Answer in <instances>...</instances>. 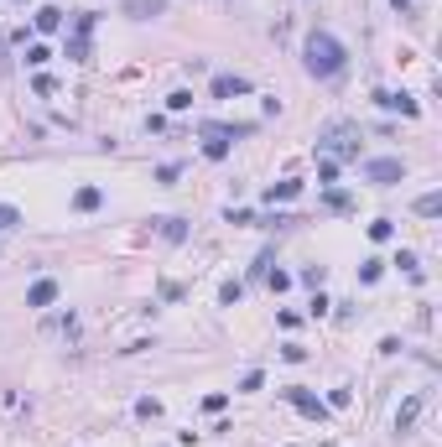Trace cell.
<instances>
[{
  "mask_svg": "<svg viewBox=\"0 0 442 447\" xmlns=\"http://www.w3.org/2000/svg\"><path fill=\"white\" fill-rule=\"evenodd\" d=\"M302 68L312 73V78H339L343 68H349V47L339 42L333 32H307V42H302Z\"/></svg>",
  "mask_w": 442,
  "mask_h": 447,
  "instance_id": "6da1fadb",
  "label": "cell"
},
{
  "mask_svg": "<svg viewBox=\"0 0 442 447\" xmlns=\"http://www.w3.org/2000/svg\"><path fill=\"white\" fill-rule=\"evenodd\" d=\"M317 156H328V162H359V125L333 120L328 130H317Z\"/></svg>",
  "mask_w": 442,
  "mask_h": 447,
  "instance_id": "7a4b0ae2",
  "label": "cell"
},
{
  "mask_svg": "<svg viewBox=\"0 0 442 447\" xmlns=\"http://www.w3.org/2000/svg\"><path fill=\"white\" fill-rule=\"evenodd\" d=\"M255 136V125H203V156L208 162H224L229 156V141Z\"/></svg>",
  "mask_w": 442,
  "mask_h": 447,
  "instance_id": "3957f363",
  "label": "cell"
},
{
  "mask_svg": "<svg viewBox=\"0 0 442 447\" xmlns=\"http://www.w3.org/2000/svg\"><path fill=\"white\" fill-rule=\"evenodd\" d=\"M359 172L374 188H396V182H406V162L400 156H370V162H359Z\"/></svg>",
  "mask_w": 442,
  "mask_h": 447,
  "instance_id": "277c9868",
  "label": "cell"
},
{
  "mask_svg": "<svg viewBox=\"0 0 442 447\" xmlns=\"http://www.w3.org/2000/svg\"><path fill=\"white\" fill-rule=\"evenodd\" d=\"M281 396H286L291 406H297L302 416H312V422H328V416H333V411H328V401H323V396H312L307 385H286Z\"/></svg>",
  "mask_w": 442,
  "mask_h": 447,
  "instance_id": "5b68a950",
  "label": "cell"
},
{
  "mask_svg": "<svg viewBox=\"0 0 442 447\" xmlns=\"http://www.w3.org/2000/svg\"><path fill=\"white\" fill-rule=\"evenodd\" d=\"M374 104L380 110H391V115H406V120H417L422 115V104L406 94V89H374Z\"/></svg>",
  "mask_w": 442,
  "mask_h": 447,
  "instance_id": "8992f818",
  "label": "cell"
},
{
  "mask_svg": "<svg viewBox=\"0 0 442 447\" xmlns=\"http://www.w3.org/2000/svg\"><path fill=\"white\" fill-rule=\"evenodd\" d=\"M234 94H250V78L245 73H213V99H234Z\"/></svg>",
  "mask_w": 442,
  "mask_h": 447,
  "instance_id": "52a82bcc",
  "label": "cell"
},
{
  "mask_svg": "<svg viewBox=\"0 0 442 447\" xmlns=\"http://www.w3.org/2000/svg\"><path fill=\"white\" fill-rule=\"evenodd\" d=\"M58 292H63V286L52 281V276H42V281H32V292H26V307L42 312V307H52V302H58Z\"/></svg>",
  "mask_w": 442,
  "mask_h": 447,
  "instance_id": "ba28073f",
  "label": "cell"
},
{
  "mask_svg": "<svg viewBox=\"0 0 442 447\" xmlns=\"http://www.w3.org/2000/svg\"><path fill=\"white\" fill-rule=\"evenodd\" d=\"M125 11L130 21H156V16H167V0H125Z\"/></svg>",
  "mask_w": 442,
  "mask_h": 447,
  "instance_id": "9c48e42d",
  "label": "cell"
},
{
  "mask_svg": "<svg viewBox=\"0 0 442 447\" xmlns=\"http://www.w3.org/2000/svg\"><path fill=\"white\" fill-rule=\"evenodd\" d=\"M422 406H427V396H406V401H400V411H396V432H411V427H417Z\"/></svg>",
  "mask_w": 442,
  "mask_h": 447,
  "instance_id": "30bf717a",
  "label": "cell"
},
{
  "mask_svg": "<svg viewBox=\"0 0 442 447\" xmlns=\"http://www.w3.org/2000/svg\"><path fill=\"white\" fill-rule=\"evenodd\" d=\"M151 224H156V234H162L167 245H182L187 240V219H172L167 214V219H151Z\"/></svg>",
  "mask_w": 442,
  "mask_h": 447,
  "instance_id": "8fae6325",
  "label": "cell"
},
{
  "mask_svg": "<svg viewBox=\"0 0 442 447\" xmlns=\"http://www.w3.org/2000/svg\"><path fill=\"white\" fill-rule=\"evenodd\" d=\"M32 26H37V32H42V37L63 32V11H58V6H42V11H37V16H32Z\"/></svg>",
  "mask_w": 442,
  "mask_h": 447,
  "instance_id": "7c38bea8",
  "label": "cell"
},
{
  "mask_svg": "<svg viewBox=\"0 0 442 447\" xmlns=\"http://www.w3.org/2000/svg\"><path fill=\"white\" fill-rule=\"evenodd\" d=\"M302 193V182L297 177H286V182H271V188H265V203H291Z\"/></svg>",
  "mask_w": 442,
  "mask_h": 447,
  "instance_id": "4fadbf2b",
  "label": "cell"
},
{
  "mask_svg": "<svg viewBox=\"0 0 442 447\" xmlns=\"http://www.w3.org/2000/svg\"><path fill=\"white\" fill-rule=\"evenodd\" d=\"M99 203H104V193H99V188H78V193H73V208H78V214H94Z\"/></svg>",
  "mask_w": 442,
  "mask_h": 447,
  "instance_id": "5bb4252c",
  "label": "cell"
},
{
  "mask_svg": "<svg viewBox=\"0 0 442 447\" xmlns=\"http://www.w3.org/2000/svg\"><path fill=\"white\" fill-rule=\"evenodd\" d=\"M63 58L68 63H89V37H68V42H63Z\"/></svg>",
  "mask_w": 442,
  "mask_h": 447,
  "instance_id": "9a60e30c",
  "label": "cell"
},
{
  "mask_svg": "<svg viewBox=\"0 0 442 447\" xmlns=\"http://www.w3.org/2000/svg\"><path fill=\"white\" fill-rule=\"evenodd\" d=\"M417 214L422 219H437L442 214V193H422V198H417Z\"/></svg>",
  "mask_w": 442,
  "mask_h": 447,
  "instance_id": "2e32d148",
  "label": "cell"
},
{
  "mask_svg": "<svg viewBox=\"0 0 442 447\" xmlns=\"http://www.w3.org/2000/svg\"><path fill=\"white\" fill-rule=\"evenodd\" d=\"M136 416H141V422H156V416H162V401L141 396V401H136Z\"/></svg>",
  "mask_w": 442,
  "mask_h": 447,
  "instance_id": "e0dca14e",
  "label": "cell"
},
{
  "mask_svg": "<svg viewBox=\"0 0 442 447\" xmlns=\"http://www.w3.org/2000/svg\"><path fill=\"white\" fill-rule=\"evenodd\" d=\"M380 276H385V260H365V266H359V281L365 286H374Z\"/></svg>",
  "mask_w": 442,
  "mask_h": 447,
  "instance_id": "ac0fdd59",
  "label": "cell"
},
{
  "mask_svg": "<svg viewBox=\"0 0 442 447\" xmlns=\"http://www.w3.org/2000/svg\"><path fill=\"white\" fill-rule=\"evenodd\" d=\"M391 234H396V224H391V219H374V224H370V240H374V245H385Z\"/></svg>",
  "mask_w": 442,
  "mask_h": 447,
  "instance_id": "d6986e66",
  "label": "cell"
},
{
  "mask_svg": "<svg viewBox=\"0 0 442 447\" xmlns=\"http://www.w3.org/2000/svg\"><path fill=\"white\" fill-rule=\"evenodd\" d=\"M16 224H21V208H16V203H0V234L16 229Z\"/></svg>",
  "mask_w": 442,
  "mask_h": 447,
  "instance_id": "ffe728a7",
  "label": "cell"
},
{
  "mask_svg": "<svg viewBox=\"0 0 442 447\" xmlns=\"http://www.w3.org/2000/svg\"><path fill=\"white\" fill-rule=\"evenodd\" d=\"M47 333H78V318H73V312H63V318L47 323Z\"/></svg>",
  "mask_w": 442,
  "mask_h": 447,
  "instance_id": "44dd1931",
  "label": "cell"
},
{
  "mask_svg": "<svg viewBox=\"0 0 442 447\" xmlns=\"http://www.w3.org/2000/svg\"><path fill=\"white\" fill-rule=\"evenodd\" d=\"M239 297H245V286H239V281H224V286H219V302H224V307H234Z\"/></svg>",
  "mask_w": 442,
  "mask_h": 447,
  "instance_id": "7402d4cb",
  "label": "cell"
},
{
  "mask_svg": "<svg viewBox=\"0 0 442 447\" xmlns=\"http://www.w3.org/2000/svg\"><path fill=\"white\" fill-rule=\"evenodd\" d=\"M26 63H32V68H42V63H52V52H47L42 42H32V47H26Z\"/></svg>",
  "mask_w": 442,
  "mask_h": 447,
  "instance_id": "603a6c76",
  "label": "cell"
},
{
  "mask_svg": "<svg viewBox=\"0 0 442 447\" xmlns=\"http://www.w3.org/2000/svg\"><path fill=\"white\" fill-rule=\"evenodd\" d=\"M317 182H339V162H328V156H317Z\"/></svg>",
  "mask_w": 442,
  "mask_h": 447,
  "instance_id": "cb8c5ba5",
  "label": "cell"
},
{
  "mask_svg": "<svg viewBox=\"0 0 442 447\" xmlns=\"http://www.w3.org/2000/svg\"><path fill=\"white\" fill-rule=\"evenodd\" d=\"M182 177V167L177 162H167V167H156V182H162V188H172V182Z\"/></svg>",
  "mask_w": 442,
  "mask_h": 447,
  "instance_id": "d4e9b609",
  "label": "cell"
},
{
  "mask_svg": "<svg viewBox=\"0 0 442 447\" xmlns=\"http://www.w3.org/2000/svg\"><path fill=\"white\" fill-rule=\"evenodd\" d=\"M323 281H328V271H323V266H307V271H302V286H312V292H317Z\"/></svg>",
  "mask_w": 442,
  "mask_h": 447,
  "instance_id": "484cf974",
  "label": "cell"
},
{
  "mask_svg": "<svg viewBox=\"0 0 442 447\" xmlns=\"http://www.w3.org/2000/svg\"><path fill=\"white\" fill-rule=\"evenodd\" d=\"M396 266L411 271V276H422V266H417V255H411V250H396Z\"/></svg>",
  "mask_w": 442,
  "mask_h": 447,
  "instance_id": "4316f807",
  "label": "cell"
},
{
  "mask_svg": "<svg viewBox=\"0 0 442 447\" xmlns=\"http://www.w3.org/2000/svg\"><path fill=\"white\" fill-rule=\"evenodd\" d=\"M224 406H229V396H224V390H213V396H203V411H213V416H219Z\"/></svg>",
  "mask_w": 442,
  "mask_h": 447,
  "instance_id": "83f0119b",
  "label": "cell"
},
{
  "mask_svg": "<svg viewBox=\"0 0 442 447\" xmlns=\"http://www.w3.org/2000/svg\"><path fill=\"white\" fill-rule=\"evenodd\" d=\"M265 281H271V292H286L291 276H286V271H265Z\"/></svg>",
  "mask_w": 442,
  "mask_h": 447,
  "instance_id": "f1b7e54d",
  "label": "cell"
},
{
  "mask_svg": "<svg viewBox=\"0 0 442 447\" xmlns=\"http://www.w3.org/2000/svg\"><path fill=\"white\" fill-rule=\"evenodd\" d=\"M167 110H193V94H187V89H177V94L167 99Z\"/></svg>",
  "mask_w": 442,
  "mask_h": 447,
  "instance_id": "f546056e",
  "label": "cell"
},
{
  "mask_svg": "<svg viewBox=\"0 0 442 447\" xmlns=\"http://www.w3.org/2000/svg\"><path fill=\"white\" fill-rule=\"evenodd\" d=\"M328 307H333V302H328L323 292H317V297H312V307H307V318H323V312H328Z\"/></svg>",
  "mask_w": 442,
  "mask_h": 447,
  "instance_id": "4dcf8cb0",
  "label": "cell"
},
{
  "mask_svg": "<svg viewBox=\"0 0 442 447\" xmlns=\"http://www.w3.org/2000/svg\"><path fill=\"white\" fill-rule=\"evenodd\" d=\"M281 359H291V364H302V359H307V349H302V344H286V349H281Z\"/></svg>",
  "mask_w": 442,
  "mask_h": 447,
  "instance_id": "1f68e13d",
  "label": "cell"
},
{
  "mask_svg": "<svg viewBox=\"0 0 442 447\" xmlns=\"http://www.w3.org/2000/svg\"><path fill=\"white\" fill-rule=\"evenodd\" d=\"M260 385H265V375H260V370H250L245 380H239V390H260Z\"/></svg>",
  "mask_w": 442,
  "mask_h": 447,
  "instance_id": "d6a6232c",
  "label": "cell"
},
{
  "mask_svg": "<svg viewBox=\"0 0 442 447\" xmlns=\"http://www.w3.org/2000/svg\"><path fill=\"white\" fill-rule=\"evenodd\" d=\"M391 6H396V11H400V16H406V11H411V0H391Z\"/></svg>",
  "mask_w": 442,
  "mask_h": 447,
  "instance_id": "836d02e7",
  "label": "cell"
},
{
  "mask_svg": "<svg viewBox=\"0 0 442 447\" xmlns=\"http://www.w3.org/2000/svg\"><path fill=\"white\" fill-rule=\"evenodd\" d=\"M0 63H6V37H0Z\"/></svg>",
  "mask_w": 442,
  "mask_h": 447,
  "instance_id": "e575fe53",
  "label": "cell"
}]
</instances>
